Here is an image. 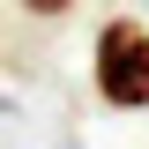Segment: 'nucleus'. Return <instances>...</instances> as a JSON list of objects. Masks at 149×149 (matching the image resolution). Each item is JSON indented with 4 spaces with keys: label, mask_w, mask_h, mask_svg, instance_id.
<instances>
[{
    "label": "nucleus",
    "mask_w": 149,
    "mask_h": 149,
    "mask_svg": "<svg viewBox=\"0 0 149 149\" xmlns=\"http://www.w3.org/2000/svg\"><path fill=\"white\" fill-rule=\"evenodd\" d=\"M90 74H97V97H104L112 112H142V104H149V22L104 15Z\"/></svg>",
    "instance_id": "1"
},
{
    "label": "nucleus",
    "mask_w": 149,
    "mask_h": 149,
    "mask_svg": "<svg viewBox=\"0 0 149 149\" xmlns=\"http://www.w3.org/2000/svg\"><path fill=\"white\" fill-rule=\"evenodd\" d=\"M22 8H30V15H45V22H52V15H74V0H22Z\"/></svg>",
    "instance_id": "2"
}]
</instances>
